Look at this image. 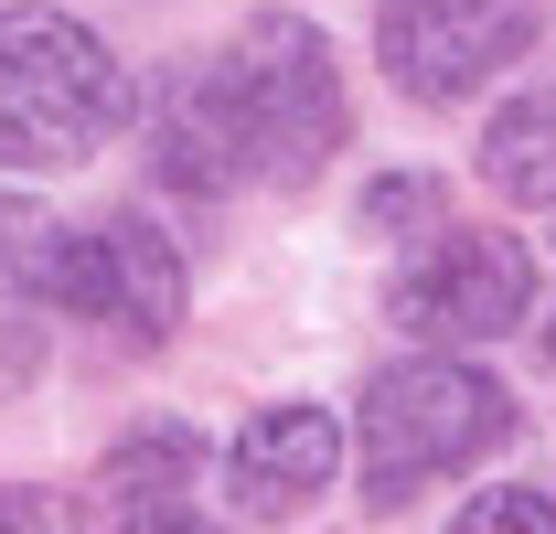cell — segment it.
I'll return each instance as SVG.
<instances>
[{"mask_svg": "<svg viewBox=\"0 0 556 534\" xmlns=\"http://www.w3.org/2000/svg\"><path fill=\"white\" fill-rule=\"evenodd\" d=\"M129 118V75L75 11H0V171H75Z\"/></svg>", "mask_w": 556, "mask_h": 534, "instance_id": "obj_1", "label": "cell"}, {"mask_svg": "<svg viewBox=\"0 0 556 534\" xmlns=\"http://www.w3.org/2000/svg\"><path fill=\"white\" fill-rule=\"evenodd\" d=\"M503 438H514V396L492 385L482 364H450V353L386 364L364 385V503L396 513L428 481H450L482 449H503Z\"/></svg>", "mask_w": 556, "mask_h": 534, "instance_id": "obj_2", "label": "cell"}, {"mask_svg": "<svg viewBox=\"0 0 556 534\" xmlns=\"http://www.w3.org/2000/svg\"><path fill=\"white\" fill-rule=\"evenodd\" d=\"M225 75V107H236V139H247V171L300 193L321 182V161L343 150V75H332V43L300 22V11H257L236 33V54H214Z\"/></svg>", "mask_w": 556, "mask_h": 534, "instance_id": "obj_3", "label": "cell"}, {"mask_svg": "<svg viewBox=\"0 0 556 534\" xmlns=\"http://www.w3.org/2000/svg\"><path fill=\"white\" fill-rule=\"evenodd\" d=\"M386 310H396V332H417V342H503L535 310V257H525L514 236H492V225H439V236L396 267Z\"/></svg>", "mask_w": 556, "mask_h": 534, "instance_id": "obj_4", "label": "cell"}, {"mask_svg": "<svg viewBox=\"0 0 556 534\" xmlns=\"http://www.w3.org/2000/svg\"><path fill=\"white\" fill-rule=\"evenodd\" d=\"M535 43V0H375V54L417 107H460Z\"/></svg>", "mask_w": 556, "mask_h": 534, "instance_id": "obj_5", "label": "cell"}, {"mask_svg": "<svg viewBox=\"0 0 556 534\" xmlns=\"http://www.w3.org/2000/svg\"><path fill=\"white\" fill-rule=\"evenodd\" d=\"M54 300H65L75 321H97V332L161 342L182 321V246L150 225V214H97V225H75L65 236V267H54Z\"/></svg>", "mask_w": 556, "mask_h": 534, "instance_id": "obj_6", "label": "cell"}, {"mask_svg": "<svg viewBox=\"0 0 556 534\" xmlns=\"http://www.w3.org/2000/svg\"><path fill=\"white\" fill-rule=\"evenodd\" d=\"M332 470H343V428H332V406H257L247 428H236V449H225V481H236V513H311L321 492H332Z\"/></svg>", "mask_w": 556, "mask_h": 534, "instance_id": "obj_7", "label": "cell"}, {"mask_svg": "<svg viewBox=\"0 0 556 534\" xmlns=\"http://www.w3.org/2000/svg\"><path fill=\"white\" fill-rule=\"evenodd\" d=\"M54 267H65V225L43 203L0 193V396H22L43 374V310H65Z\"/></svg>", "mask_w": 556, "mask_h": 534, "instance_id": "obj_8", "label": "cell"}, {"mask_svg": "<svg viewBox=\"0 0 556 534\" xmlns=\"http://www.w3.org/2000/svg\"><path fill=\"white\" fill-rule=\"evenodd\" d=\"M150 171H161L172 193H193V203L247 182V139H236V107H225V75L214 65L161 86V107H150Z\"/></svg>", "mask_w": 556, "mask_h": 534, "instance_id": "obj_9", "label": "cell"}, {"mask_svg": "<svg viewBox=\"0 0 556 534\" xmlns=\"http://www.w3.org/2000/svg\"><path fill=\"white\" fill-rule=\"evenodd\" d=\"M193 470H204V438L161 417V428H139V438H118V449H108L97 492H108L118 513H172V492H193Z\"/></svg>", "mask_w": 556, "mask_h": 534, "instance_id": "obj_10", "label": "cell"}, {"mask_svg": "<svg viewBox=\"0 0 556 534\" xmlns=\"http://www.w3.org/2000/svg\"><path fill=\"white\" fill-rule=\"evenodd\" d=\"M482 182L503 203H556V97H514L482 129Z\"/></svg>", "mask_w": 556, "mask_h": 534, "instance_id": "obj_11", "label": "cell"}, {"mask_svg": "<svg viewBox=\"0 0 556 534\" xmlns=\"http://www.w3.org/2000/svg\"><path fill=\"white\" fill-rule=\"evenodd\" d=\"M450 534H556V503L535 492V481H503V492H471Z\"/></svg>", "mask_w": 556, "mask_h": 534, "instance_id": "obj_12", "label": "cell"}, {"mask_svg": "<svg viewBox=\"0 0 556 534\" xmlns=\"http://www.w3.org/2000/svg\"><path fill=\"white\" fill-rule=\"evenodd\" d=\"M417 214H439V182H428V171H396V182L364 193V225H375V236H386V225H417Z\"/></svg>", "mask_w": 556, "mask_h": 534, "instance_id": "obj_13", "label": "cell"}, {"mask_svg": "<svg viewBox=\"0 0 556 534\" xmlns=\"http://www.w3.org/2000/svg\"><path fill=\"white\" fill-rule=\"evenodd\" d=\"M118 534H204V524H193V513H129Z\"/></svg>", "mask_w": 556, "mask_h": 534, "instance_id": "obj_14", "label": "cell"}, {"mask_svg": "<svg viewBox=\"0 0 556 534\" xmlns=\"http://www.w3.org/2000/svg\"><path fill=\"white\" fill-rule=\"evenodd\" d=\"M546 353H556V332H546Z\"/></svg>", "mask_w": 556, "mask_h": 534, "instance_id": "obj_15", "label": "cell"}]
</instances>
